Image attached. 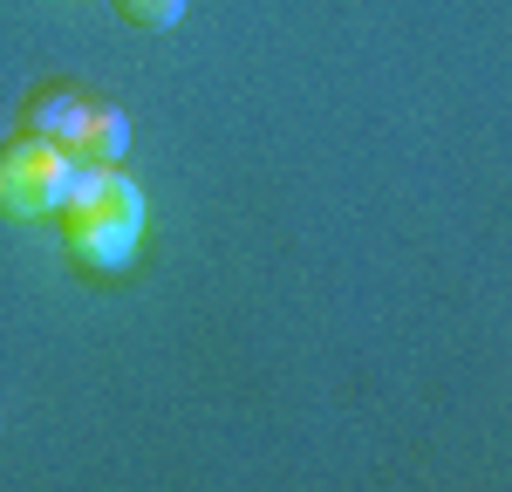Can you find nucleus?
<instances>
[{"label": "nucleus", "mask_w": 512, "mask_h": 492, "mask_svg": "<svg viewBox=\"0 0 512 492\" xmlns=\"http://www.w3.org/2000/svg\"><path fill=\"white\" fill-rule=\"evenodd\" d=\"M55 226L69 260H82L89 274H123L144 246V185L123 164H69V192L55 205Z\"/></svg>", "instance_id": "1"}, {"label": "nucleus", "mask_w": 512, "mask_h": 492, "mask_svg": "<svg viewBox=\"0 0 512 492\" xmlns=\"http://www.w3.org/2000/svg\"><path fill=\"white\" fill-rule=\"evenodd\" d=\"M69 151L14 130L0 144V219H55V205L69 192Z\"/></svg>", "instance_id": "2"}, {"label": "nucleus", "mask_w": 512, "mask_h": 492, "mask_svg": "<svg viewBox=\"0 0 512 492\" xmlns=\"http://www.w3.org/2000/svg\"><path fill=\"white\" fill-rule=\"evenodd\" d=\"M89 103H96V96H82V82H41L35 96L21 103V123H14V130L48 137V144H62V151L76 158L82 123H89Z\"/></svg>", "instance_id": "3"}, {"label": "nucleus", "mask_w": 512, "mask_h": 492, "mask_svg": "<svg viewBox=\"0 0 512 492\" xmlns=\"http://www.w3.org/2000/svg\"><path fill=\"white\" fill-rule=\"evenodd\" d=\"M76 158H89V164H123V158H130V117H123L110 96L89 103V123H82Z\"/></svg>", "instance_id": "4"}, {"label": "nucleus", "mask_w": 512, "mask_h": 492, "mask_svg": "<svg viewBox=\"0 0 512 492\" xmlns=\"http://www.w3.org/2000/svg\"><path fill=\"white\" fill-rule=\"evenodd\" d=\"M110 7H117V21L158 35V28H178V21H185V7H192V0H110Z\"/></svg>", "instance_id": "5"}]
</instances>
